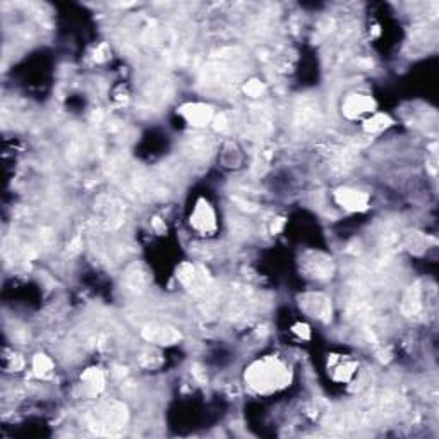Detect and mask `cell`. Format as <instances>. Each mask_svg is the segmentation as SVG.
<instances>
[{
	"instance_id": "cell-10",
	"label": "cell",
	"mask_w": 439,
	"mask_h": 439,
	"mask_svg": "<svg viewBox=\"0 0 439 439\" xmlns=\"http://www.w3.org/2000/svg\"><path fill=\"white\" fill-rule=\"evenodd\" d=\"M395 126V120L390 113L384 112H374L372 115H369L367 119L362 120V131L369 136H378V134L386 133L388 129Z\"/></svg>"
},
{
	"instance_id": "cell-16",
	"label": "cell",
	"mask_w": 439,
	"mask_h": 439,
	"mask_svg": "<svg viewBox=\"0 0 439 439\" xmlns=\"http://www.w3.org/2000/svg\"><path fill=\"white\" fill-rule=\"evenodd\" d=\"M24 364H26V362H24V358L21 356H17V354H13V356H10V361L7 362L9 369H13L14 372L21 371V369L24 367Z\"/></svg>"
},
{
	"instance_id": "cell-17",
	"label": "cell",
	"mask_w": 439,
	"mask_h": 439,
	"mask_svg": "<svg viewBox=\"0 0 439 439\" xmlns=\"http://www.w3.org/2000/svg\"><path fill=\"white\" fill-rule=\"evenodd\" d=\"M215 126V129L217 131H223L226 127V119H225V115H223V113H220V115H215V119H213V122H211Z\"/></svg>"
},
{
	"instance_id": "cell-3",
	"label": "cell",
	"mask_w": 439,
	"mask_h": 439,
	"mask_svg": "<svg viewBox=\"0 0 439 439\" xmlns=\"http://www.w3.org/2000/svg\"><path fill=\"white\" fill-rule=\"evenodd\" d=\"M340 112L350 122L364 120L374 112H378V101L371 94L356 91V93H349L343 98L342 105H340Z\"/></svg>"
},
{
	"instance_id": "cell-2",
	"label": "cell",
	"mask_w": 439,
	"mask_h": 439,
	"mask_svg": "<svg viewBox=\"0 0 439 439\" xmlns=\"http://www.w3.org/2000/svg\"><path fill=\"white\" fill-rule=\"evenodd\" d=\"M189 225L197 235L211 237L218 230V217L215 211L213 204L206 197H199L194 203V208L189 215Z\"/></svg>"
},
{
	"instance_id": "cell-15",
	"label": "cell",
	"mask_w": 439,
	"mask_h": 439,
	"mask_svg": "<svg viewBox=\"0 0 439 439\" xmlns=\"http://www.w3.org/2000/svg\"><path fill=\"white\" fill-rule=\"evenodd\" d=\"M290 333L295 336V338L301 340V342H309V340L313 338V329H310L309 324L304 323V321L295 323L294 326L290 328Z\"/></svg>"
},
{
	"instance_id": "cell-14",
	"label": "cell",
	"mask_w": 439,
	"mask_h": 439,
	"mask_svg": "<svg viewBox=\"0 0 439 439\" xmlns=\"http://www.w3.org/2000/svg\"><path fill=\"white\" fill-rule=\"evenodd\" d=\"M244 93L247 94L249 98H261L263 94L266 93V84L261 81V79H249V81L244 84Z\"/></svg>"
},
{
	"instance_id": "cell-12",
	"label": "cell",
	"mask_w": 439,
	"mask_h": 439,
	"mask_svg": "<svg viewBox=\"0 0 439 439\" xmlns=\"http://www.w3.org/2000/svg\"><path fill=\"white\" fill-rule=\"evenodd\" d=\"M177 278L181 280L182 285H185V287L189 288L197 287L199 283H204V281H206V274H204L203 270L191 265V263H184V265L179 268Z\"/></svg>"
},
{
	"instance_id": "cell-5",
	"label": "cell",
	"mask_w": 439,
	"mask_h": 439,
	"mask_svg": "<svg viewBox=\"0 0 439 439\" xmlns=\"http://www.w3.org/2000/svg\"><path fill=\"white\" fill-rule=\"evenodd\" d=\"M333 201H335L336 206L342 208L343 211H349V213H364L371 206L369 192L357 188H350V185L335 189L333 191Z\"/></svg>"
},
{
	"instance_id": "cell-13",
	"label": "cell",
	"mask_w": 439,
	"mask_h": 439,
	"mask_svg": "<svg viewBox=\"0 0 439 439\" xmlns=\"http://www.w3.org/2000/svg\"><path fill=\"white\" fill-rule=\"evenodd\" d=\"M31 371L38 379H49L52 378L55 364L47 354H36L31 361Z\"/></svg>"
},
{
	"instance_id": "cell-6",
	"label": "cell",
	"mask_w": 439,
	"mask_h": 439,
	"mask_svg": "<svg viewBox=\"0 0 439 439\" xmlns=\"http://www.w3.org/2000/svg\"><path fill=\"white\" fill-rule=\"evenodd\" d=\"M177 113L188 126L194 127V129H203V127L210 126L215 115H217L213 107L210 103H203V101H188V103L179 107Z\"/></svg>"
},
{
	"instance_id": "cell-8",
	"label": "cell",
	"mask_w": 439,
	"mask_h": 439,
	"mask_svg": "<svg viewBox=\"0 0 439 439\" xmlns=\"http://www.w3.org/2000/svg\"><path fill=\"white\" fill-rule=\"evenodd\" d=\"M306 272L314 280H328L335 273V266H333L331 258L323 252H310V258L304 261Z\"/></svg>"
},
{
	"instance_id": "cell-9",
	"label": "cell",
	"mask_w": 439,
	"mask_h": 439,
	"mask_svg": "<svg viewBox=\"0 0 439 439\" xmlns=\"http://www.w3.org/2000/svg\"><path fill=\"white\" fill-rule=\"evenodd\" d=\"M328 369L331 371V378L338 383H349L352 381V378L356 376L357 371V362H354L352 358L347 357H335L333 356L328 361Z\"/></svg>"
},
{
	"instance_id": "cell-1",
	"label": "cell",
	"mask_w": 439,
	"mask_h": 439,
	"mask_svg": "<svg viewBox=\"0 0 439 439\" xmlns=\"http://www.w3.org/2000/svg\"><path fill=\"white\" fill-rule=\"evenodd\" d=\"M294 381L288 362L278 356H263L252 361L244 371V383L254 395L270 397L283 391Z\"/></svg>"
},
{
	"instance_id": "cell-11",
	"label": "cell",
	"mask_w": 439,
	"mask_h": 439,
	"mask_svg": "<svg viewBox=\"0 0 439 439\" xmlns=\"http://www.w3.org/2000/svg\"><path fill=\"white\" fill-rule=\"evenodd\" d=\"M105 372L100 367H88L81 374V384L88 395L98 397L105 390Z\"/></svg>"
},
{
	"instance_id": "cell-7",
	"label": "cell",
	"mask_w": 439,
	"mask_h": 439,
	"mask_svg": "<svg viewBox=\"0 0 439 439\" xmlns=\"http://www.w3.org/2000/svg\"><path fill=\"white\" fill-rule=\"evenodd\" d=\"M141 335L148 343L160 347L175 345V343L181 342L182 338L179 329L172 326H163V324H148V326L142 328Z\"/></svg>"
},
{
	"instance_id": "cell-4",
	"label": "cell",
	"mask_w": 439,
	"mask_h": 439,
	"mask_svg": "<svg viewBox=\"0 0 439 439\" xmlns=\"http://www.w3.org/2000/svg\"><path fill=\"white\" fill-rule=\"evenodd\" d=\"M299 307L304 314L320 323H329L333 320L331 299L323 292H306L299 297Z\"/></svg>"
}]
</instances>
